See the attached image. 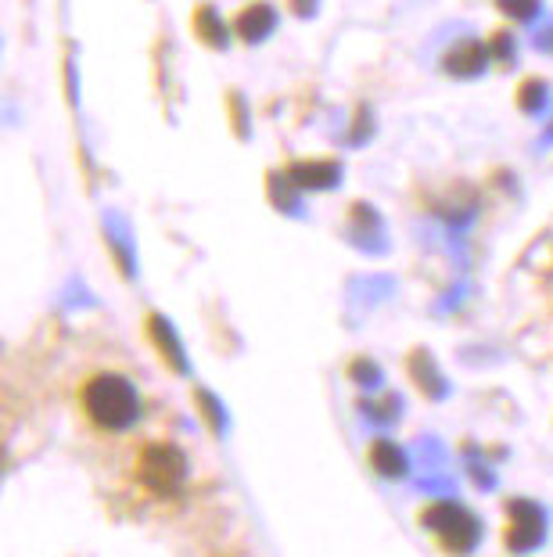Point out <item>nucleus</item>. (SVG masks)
<instances>
[{
	"label": "nucleus",
	"mask_w": 553,
	"mask_h": 557,
	"mask_svg": "<svg viewBox=\"0 0 553 557\" xmlns=\"http://www.w3.org/2000/svg\"><path fill=\"white\" fill-rule=\"evenodd\" d=\"M367 460H370V468L378 471L381 479L395 482V479L406 475V454L395 443H388V438H374L370 449H367Z\"/></svg>",
	"instance_id": "6"
},
{
	"label": "nucleus",
	"mask_w": 553,
	"mask_h": 557,
	"mask_svg": "<svg viewBox=\"0 0 553 557\" xmlns=\"http://www.w3.org/2000/svg\"><path fill=\"white\" fill-rule=\"evenodd\" d=\"M68 403H73V418L79 421V429L93 443H129L140 432V418H144L140 385L123 367H87L68 388Z\"/></svg>",
	"instance_id": "1"
},
{
	"label": "nucleus",
	"mask_w": 553,
	"mask_h": 557,
	"mask_svg": "<svg viewBox=\"0 0 553 557\" xmlns=\"http://www.w3.org/2000/svg\"><path fill=\"white\" fill-rule=\"evenodd\" d=\"M191 479V460L166 435H134L126 443L123 482L140 504L166 507L176 504Z\"/></svg>",
	"instance_id": "2"
},
{
	"label": "nucleus",
	"mask_w": 553,
	"mask_h": 557,
	"mask_svg": "<svg viewBox=\"0 0 553 557\" xmlns=\"http://www.w3.org/2000/svg\"><path fill=\"white\" fill-rule=\"evenodd\" d=\"M230 29L241 44H259L274 29V8L263 4V0H252V4H244L238 15H234Z\"/></svg>",
	"instance_id": "5"
},
{
	"label": "nucleus",
	"mask_w": 553,
	"mask_h": 557,
	"mask_svg": "<svg viewBox=\"0 0 553 557\" xmlns=\"http://www.w3.org/2000/svg\"><path fill=\"white\" fill-rule=\"evenodd\" d=\"M420 521H428L431 532H435V540L442 543V547H450V550H464L470 547V536L478 532V521L470 518L464 507H456V504H431V511L420 515Z\"/></svg>",
	"instance_id": "3"
},
{
	"label": "nucleus",
	"mask_w": 553,
	"mask_h": 557,
	"mask_svg": "<svg viewBox=\"0 0 553 557\" xmlns=\"http://www.w3.org/2000/svg\"><path fill=\"white\" fill-rule=\"evenodd\" d=\"M492 4H497L503 11V18H511V22H532L539 11V0H492Z\"/></svg>",
	"instance_id": "8"
},
{
	"label": "nucleus",
	"mask_w": 553,
	"mask_h": 557,
	"mask_svg": "<svg viewBox=\"0 0 553 557\" xmlns=\"http://www.w3.org/2000/svg\"><path fill=\"white\" fill-rule=\"evenodd\" d=\"M543 536V515L532 500H507V525H503V543L514 550L532 547Z\"/></svg>",
	"instance_id": "4"
},
{
	"label": "nucleus",
	"mask_w": 553,
	"mask_h": 557,
	"mask_svg": "<svg viewBox=\"0 0 553 557\" xmlns=\"http://www.w3.org/2000/svg\"><path fill=\"white\" fill-rule=\"evenodd\" d=\"M194 33H198V40H202V44H209V47H223L234 29L219 26V22H216V8H213V4H198V8H194Z\"/></svg>",
	"instance_id": "7"
}]
</instances>
